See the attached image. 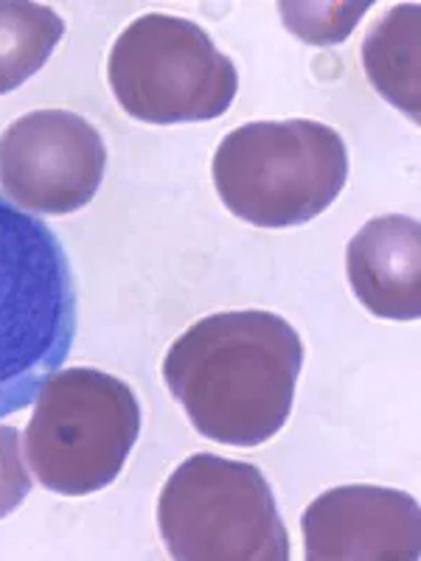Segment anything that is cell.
<instances>
[{
  "mask_svg": "<svg viewBox=\"0 0 421 561\" xmlns=\"http://www.w3.org/2000/svg\"><path fill=\"white\" fill-rule=\"evenodd\" d=\"M300 365L304 343L284 318L217 312L174 340L163 382L203 438L248 449L287 424Z\"/></svg>",
  "mask_w": 421,
  "mask_h": 561,
  "instance_id": "cell-1",
  "label": "cell"
},
{
  "mask_svg": "<svg viewBox=\"0 0 421 561\" xmlns=\"http://www.w3.org/2000/svg\"><path fill=\"white\" fill-rule=\"evenodd\" d=\"M79 295L68 250L0 192V419L32 402L68 359Z\"/></svg>",
  "mask_w": 421,
  "mask_h": 561,
  "instance_id": "cell-2",
  "label": "cell"
},
{
  "mask_svg": "<svg viewBox=\"0 0 421 561\" xmlns=\"http://www.w3.org/2000/svg\"><path fill=\"white\" fill-rule=\"evenodd\" d=\"M210 172L219 199L237 219L255 228H298L340 197L349 152L329 124L253 122L225 135Z\"/></svg>",
  "mask_w": 421,
  "mask_h": 561,
  "instance_id": "cell-3",
  "label": "cell"
},
{
  "mask_svg": "<svg viewBox=\"0 0 421 561\" xmlns=\"http://www.w3.org/2000/svg\"><path fill=\"white\" fill-rule=\"evenodd\" d=\"M138 433L140 408L127 382L96 368H68L43 385L23 440L45 489L84 497L122 474Z\"/></svg>",
  "mask_w": 421,
  "mask_h": 561,
  "instance_id": "cell-4",
  "label": "cell"
},
{
  "mask_svg": "<svg viewBox=\"0 0 421 561\" xmlns=\"http://www.w3.org/2000/svg\"><path fill=\"white\" fill-rule=\"evenodd\" d=\"M158 528L178 561H287L289 536L273 489L253 463L200 453L158 500Z\"/></svg>",
  "mask_w": 421,
  "mask_h": 561,
  "instance_id": "cell-5",
  "label": "cell"
},
{
  "mask_svg": "<svg viewBox=\"0 0 421 561\" xmlns=\"http://www.w3.org/2000/svg\"><path fill=\"white\" fill-rule=\"evenodd\" d=\"M113 96L144 124H194L219 118L239 90L237 65L194 20L144 14L133 20L107 59Z\"/></svg>",
  "mask_w": 421,
  "mask_h": 561,
  "instance_id": "cell-6",
  "label": "cell"
},
{
  "mask_svg": "<svg viewBox=\"0 0 421 561\" xmlns=\"http://www.w3.org/2000/svg\"><path fill=\"white\" fill-rule=\"evenodd\" d=\"M104 169L102 133L70 110H34L0 135V188L32 214L65 217L84 208Z\"/></svg>",
  "mask_w": 421,
  "mask_h": 561,
  "instance_id": "cell-7",
  "label": "cell"
},
{
  "mask_svg": "<svg viewBox=\"0 0 421 561\" xmlns=\"http://www.w3.org/2000/svg\"><path fill=\"white\" fill-rule=\"evenodd\" d=\"M309 561H416L421 511L410 494L383 485L323 491L300 517Z\"/></svg>",
  "mask_w": 421,
  "mask_h": 561,
  "instance_id": "cell-8",
  "label": "cell"
},
{
  "mask_svg": "<svg viewBox=\"0 0 421 561\" xmlns=\"http://www.w3.org/2000/svg\"><path fill=\"white\" fill-rule=\"evenodd\" d=\"M351 293L371 314L416 320L421 314V225L388 214L365 222L345 248Z\"/></svg>",
  "mask_w": 421,
  "mask_h": 561,
  "instance_id": "cell-9",
  "label": "cell"
},
{
  "mask_svg": "<svg viewBox=\"0 0 421 561\" xmlns=\"http://www.w3.org/2000/svg\"><path fill=\"white\" fill-rule=\"evenodd\" d=\"M419 3L394 7L379 18L363 43V65L379 96L419 122Z\"/></svg>",
  "mask_w": 421,
  "mask_h": 561,
  "instance_id": "cell-10",
  "label": "cell"
},
{
  "mask_svg": "<svg viewBox=\"0 0 421 561\" xmlns=\"http://www.w3.org/2000/svg\"><path fill=\"white\" fill-rule=\"evenodd\" d=\"M65 34V20L43 3L0 0V96L20 84L52 59Z\"/></svg>",
  "mask_w": 421,
  "mask_h": 561,
  "instance_id": "cell-11",
  "label": "cell"
},
{
  "mask_svg": "<svg viewBox=\"0 0 421 561\" xmlns=\"http://www.w3.org/2000/svg\"><path fill=\"white\" fill-rule=\"evenodd\" d=\"M281 20L298 39L309 45L343 43L371 3H281Z\"/></svg>",
  "mask_w": 421,
  "mask_h": 561,
  "instance_id": "cell-12",
  "label": "cell"
},
{
  "mask_svg": "<svg viewBox=\"0 0 421 561\" xmlns=\"http://www.w3.org/2000/svg\"><path fill=\"white\" fill-rule=\"evenodd\" d=\"M32 491V478L23 463V447H20V433L9 424H0V519L23 505V500Z\"/></svg>",
  "mask_w": 421,
  "mask_h": 561,
  "instance_id": "cell-13",
  "label": "cell"
}]
</instances>
